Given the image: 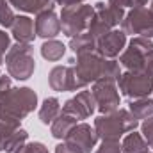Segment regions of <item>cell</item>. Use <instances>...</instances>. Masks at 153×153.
I'll list each match as a JSON object with an SVG mask.
<instances>
[{
    "mask_svg": "<svg viewBox=\"0 0 153 153\" xmlns=\"http://www.w3.org/2000/svg\"><path fill=\"white\" fill-rule=\"evenodd\" d=\"M137 126V119L126 111H114L107 116H100L94 121V132L103 141H117L125 132H130Z\"/></svg>",
    "mask_w": 153,
    "mask_h": 153,
    "instance_id": "6da1fadb",
    "label": "cell"
},
{
    "mask_svg": "<svg viewBox=\"0 0 153 153\" xmlns=\"http://www.w3.org/2000/svg\"><path fill=\"white\" fill-rule=\"evenodd\" d=\"M36 93L29 87L23 89H11L5 98L0 102V117L20 121L36 107Z\"/></svg>",
    "mask_w": 153,
    "mask_h": 153,
    "instance_id": "7a4b0ae2",
    "label": "cell"
},
{
    "mask_svg": "<svg viewBox=\"0 0 153 153\" xmlns=\"http://www.w3.org/2000/svg\"><path fill=\"white\" fill-rule=\"evenodd\" d=\"M94 16V9L91 5H68L62 9V22H61V29L66 36L73 38L82 34L84 29H89L91 20Z\"/></svg>",
    "mask_w": 153,
    "mask_h": 153,
    "instance_id": "3957f363",
    "label": "cell"
},
{
    "mask_svg": "<svg viewBox=\"0 0 153 153\" xmlns=\"http://www.w3.org/2000/svg\"><path fill=\"white\" fill-rule=\"evenodd\" d=\"M7 70L9 73L18 80H27L34 71V59L32 48L29 43H18L9 50L7 55Z\"/></svg>",
    "mask_w": 153,
    "mask_h": 153,
    "instance_id": "277c9868",
    "label": "cell"
},
{
    "mask_svg": "<svg viewBox=\"0 0 153 153\" xmlns=\"http://www.w3.org/2000/svg\"><path fill=\"white\" fill-rule=\"evenodd\" d=\"M119 89L128 98H144L153 89V75L146 71H130L119 75Z\"/></svg>",
    "mask_w": 153,
    "mask_h": 153,
    "instance_id": "5b68a950",
    "label": "cell"
},
{
    "mask_svg": "<svg viewBox=\"0 0 153 153\" xmlns=\"http://www.w3.org/2000/svg\"><path fill=\"white\" fill-rule=\"evenodd\" d=\"M93 98L98 109L105 114L114 112L119 105V96L116 93V85L112 78H98L93 87Z\"/></svg>",
    "mask_w": 153,
    "mask_h": 153,
    "instance_id": "8992f818",
    "label": "cell"
},
{
    "mask_svg": "<svg viewBox=\"0 0 153 153\" xmlns=\"http://www.w3.org/2000/svg\"><path fill=\"white\" fill-rule=\"evenodd\" d=\"M123 29L130 34H141L144 38L153 36V13L144 7H135L123 22Z\"/></svg>",
    "mask_w": 153,
    "mask_h": 153,
    "instance_id": "52a82bcc",
    "label": "cell"
},
{
    "mask_svg": "<svg viewBox=\"0 0 153 153\" xmlns=\"http://www.w3.org/2000/svg\"><path fill=\"white\" fill-rule=\"evenodd\" d=\"M20 121L0 117V152H13L20 148V143L27 139L25 130H18Z\"/></svg>",
    "mask_w": 153,
    "mask_h": 153,
    "instance_id": "ba28073f",
    "label": "cell"
},
{
    "mask_svg": "<svg viewBox=\"0 0 153 153\" xmlns=\"http://www.w3.org/2000/svg\"><path fill=\"white\" fill-rule=\"evenodd\" d=\"M50 85L55 91H75L84 87L73 66H57L50 73Z\"/></svg>",
    "mask_w": 153,
    "mask_h": 153,
    "instance_id": "9c48e42d",
    "label": "cell"
},
{
    "mask_svg": "<svg viewBox=\"0 0 153 153\" xmlns=\"http://www.w3.org/2000/svg\"><path fill=\"white\" fill-rule=\"evenodd\" d=\"M94 105H96V102H94L93 94L89 91H80L75 98L66 102L62 112L73 116L75 119H85L87 116L94 112Z\"/></svg>",
    "mask_w": 153,
    "mask_h": 153,
    "instance_id": "30bf717a",
    "label": "cell"
},
{
    "mask_svg": "<svg viewBox=\"0 0 153 153\" xmlns=\"http://www.w3.org/2000/svg\"><path fill=\"white\" fill-rule=\"evenodd\" d=\"M96 139H98L96 132L91 130V126L85 125V123L75 125L71 128V132L66 135V141L71 143V144H75V146H78L84 153H89L93 150V146L96 144Z\"/></svg>",
    "mask_w": 153,
    "mask_h": 153,
    "instance_id": "8fae6325",
    "label": "cell"
},
{
    "mask_svg": "<svg viewBox=\"0 0 153 153\" xmlns=\"http://www.w3.org/2000/svg\"><path fill=\"white\" fill-rule=\"evenodd\" d=\"M125 41H126L125 32L111 30L96 39V50L100 52L102 57H116L121 52V48L125 46Z\"/></svg>",
    "mask_w": 153,
    "mask_h": 153,
    "instance_id": "7c38bea8",
    "label": "cell"
},
{
    "mask_svg": "<svg viewBox=\"0 0 153 153\" xmlns=\"http://www.w3.org/2000/svg\"><path fill=\"white\" fill-rule=\"evenodd\" d=\"M59 32H61V22L57 20L55 13L52 9L39 13L36 20V34L41 38H53Z\"/></svg>",
    "mask_w": 153,
    "mask_h": 153,
    "instance_id": "4fadbf2b",
    "label": "cell"
},
{
    "mask_svg": "<svg viewBox=\"0 0 153 153\" xmlns=\"http://www.w3.org/2000/svg\"><path fill=\"white\" fill-rule=\"evenodd\" d=\"M11 29L20 43H30L34 39V22L27 16H18Z\"/></svg>",
    "mask_w": 153,
    "mask_h": 153,
    "instance_id": "5bb4252c",
    "label": "cell"
},
{
    "mask_svg": "<svg viewBox=\"0 0 153 153\" xmlns=\"http://www.w3.org/2000/svg\"><path fill=\"white\" fill-rule=\"evenodd\" d=\"M76 125V119L70 114H62L53 119L52 123V135L57 139H66V135L71 132V128Z\"/></svg>",
    "mask_w": 153,
    "mask_h": 153,
    "instance_id": "9a60e30c",
    "label": "cell"
},
{
    "mask_svg": "<svg viewBox=\"0 0 153 153\" xmlns=\"http://www.w3.org/2000/svg\"><path fill=\"white\" fill-rule=\"evenodd\" d=\"M16 9L27 11V13H43L50 11L53 2L52 0H9Z\"/></svg>",
    "mask_w": 153,
    "mask_h": 153,
    "instance_id": "2e32d148",
    "label": "cell"
},
{
    "mask_svg": "<svg viewBox=\"0 0 153 153\" xmlns=\"http://www.w3.org/2000/svg\"><path fill=\"white\" fill-rule=\"evenodd\" d=\"M71 50L76 55H84V53H91L96 48V38H93L91 34H78L76 38H71L70 41Z\"/></svg>",
    "mask_w": 153,
    "mask_h": 153,
    "instance_id": "e0dca14e",
    "label": "cell"
},
{
    "mask_svg": "<svg viewBox=\"0 0 153 153\" xmlns=\"http://www.w3.org/2000/svg\"><path fill=\"white\" fill-rule=\"evenodd\" d=\"M61 112V105H59V100L57 98H46L41 111H39V119L41 123L48 125V123H53V119L59 116Z\"/></svg>",
    "mask_w": 153,
    "mask_h": 153,
    "instance_id": "ac0fdd59",
    "label": "cell"
},
{
    "mask_svg": "<svg viewBox=\"0 0 153 153\" xmlns=\"http://www.w3.org/2000/svg\"><path fill=\"white\" fill-rule=\"evenodd\" d=\"M123 152L125 153H148V143H144V139L139 134L132 132L123 141Z\"/></svg>",
    "mask_w": 153,
    "mask_h": 153,
    "instance_id": "d6986e66",
    "label": "cell"
},
{
    "mask_svg": "<svg viewBox=\"0 0 153 153\" xmlns=\"http://www.w3.org/2000/svg\"><path fill=\"white\" fill-rule=\"evenodd\" d=\"M130 112H132V116H134L135 119L148 117L150 114H153V100L143 98V100L132 102V103H130Z\"/></svg>",
    "mask_w": 153,
    "mask_h": 153,
    "instance_id": "ffe728a7",
    "label": "cell"
},
{
    "mask_svg": "<svg viewBox=\"0 0 153 153\" xmlns=\"http://www.w3.org/2000/svg\"><path fill=\"white\" fill-rule=\"evenodd\" d=\"M64 50H66V46L59 41H48L41 46V53L48 61H59L64 55Z\"/></svg>",
    "mask_w": 153,
    "mask_h": 153,
    "instance_id": "44dd1931",
    "label": "cell"
},
{
    "mask_svg": "<svg viewBox=\"0 0 153 153\" xmlns=\"http://www.w3.org/2000/svg\"><path fill=\"white\" fill-rule=\"evenodd\" d=\"M14 14H13V11L5 5L2 11H0V25H4V27H13V23H14Z\"/></svg>",
    "mask_w": 153,
    "mask_h": 153,
    "instance_id": "7402d4cb",
    "label": "cell"
},
{
    "mask_svg": "<svg viewBox=\"0 0 153 153\" xmlns=\"http://www.w3.org/2000/svg\"><path fill=\"white\" fill-rule=\"evenodd\" d=\"M96 153H121V150H119L117 141H111V139H107V141H103V144L100 146V150H98Z\"/></svg>",
    "mask_w": 153,
    "mask_h": 153,
    "instance_id": "603a6c76",
    "label": "cell"
},
{
    "mask_svg": "<svg viewBox=\"0 0 153 153\" xmlns=\"http://www.w3.org/2000/svg\"><path fill=\"white\" fill-rule=\"evenodd\" d=\"M18 153H48V152L45 150L43 144H39V143H30V144H27V146H20V148H18Z\"/></svg>",
    "mask_w": 153,
    "mask_h": 153,
    "instance_id": "cb8c5ba5",
    "label": "cell"
},
{
    "mask_svg": "<svg viewBox=\"0 0 153 153\" xmlns=\"http://www.w3.org/2000/svg\"><path fill=\"white\" fill-rule=\"evenodd\" d=\"M143 134H144V137H146L148 144H152V146H153V117L143 123Z\"/></svg>",
    "mask_w": 153,
    "mask_h": 153,
    "instance_id": "d4e9b609",
    "label": "cell"
},
{
    "mask_svg": "<svg viewBox=\"0 0 153 153\" xmlns=\"http://www.w3.org/2000/svg\"><path fill=\"white\" fill-rule=\"evenodd\" d=\"M55 153H84V152L78 146H75V144H71V143L66 141V144H59L55 148Z\"/></svg>",
    "mask_w": 153,
    "mask_h": 153,
    "instance_id": "484cf974",
    "label": "cell"
},
{
    "mask_svg": "<svg viewBox=\"0 0 153 153\" xmlns=\"http://www.w3.org/2000/svg\"><path fill=\"white\" fill-rule=\"evenodd\" d=\"M11 89H13V87H11V80H9L7 76H2V78H0V102L5 98V94H7Z\"/></svg>",
    "mask_w": 153,
    "mask_h": 153,
    "instance_id": "4316f807",
    "label": "cell"
},
{
    "mask_svg": "<svg viewBox=\"0 0 153 153\" xmlns=\"http://www.w3.org/2000/svg\"><path fill=\"white\" fill-rule=\"evenodd\" d=\"M7 48H9V36L0 30V59H2V55L5 53Z\"/></svg>",
    "mask_w": 153,
    "mask_h": 153,
    "instance_id": "83f0119b",
    "label": "cell"
},
{
    "mask_svg": "<svg viewBox=\"0 0 153 153\" xmlns=\"http://www.w3.org/2000/svg\"><path fill=\"white\" fill-rule=\"evenodd\" d=\"M59 4H62L64 7H68V5H76L78 2H82V0H57Z\"/></svg>",
    "mask_w": 153,
    "mask_h": 153,
    "instance_id": "f1b7e54d",
    "label": "cell"
},
{
    "mask_svg": "<svg viewBox=\"0 0 153 153\" xmlns=\"http://www.w3.org/2000/svg\"><path fill=\"white\" fill-rule=\"evenodd\" d=\"M130 2H132L134 5H137V7H143V5H144L148 0H130Z\"/></svg>",
    "mask_w": 153,
    "mask_h": 153,
    "instance_id": "f546056e",
    "label": "cell"
},
{
    "mask_svg": "<svg viewBox=\"0 0 153 153\" xmlns=\"http://www.w3.org/2000/svg\"><path fill=\"white\" fill-rule=\"evenodd\" d=\"M4 7H5V0H0V11H2Z\"/></svg>",
    "mask_w": 153,
    "mask_h": 153,
    "instance_id": "4dcf8cb0",
    "label": "cell"
},
{
    "mask_svg": "<svg viewBox=\"0 0 153 153\" xmlns=\"http://www.w3.org/2000/svg\"><path fill=\"white\" fill-rule=\"evenodd\" d=\"M152 13H153V7H152Z\"/></svg>",
    "mask_w": 153,
    "mask_h": 153,
    "instance_id": "1f68e13d",
    "label": "cell"
},
{
    "mask_svg": "<svg viewBox=\"0 0 153 153\" xmlns=\"http://www.w3.org/2000/svg\"><path fill=\"white\" fill-rule=\"evenodd\" d=\"M0 62H2V59H0Z\"/></svg>",
    "mask_w": 153,
    "mask_h": 153,
    "instance_id": "d6a6232c",
    "label": "cell"
}]
</instances>
